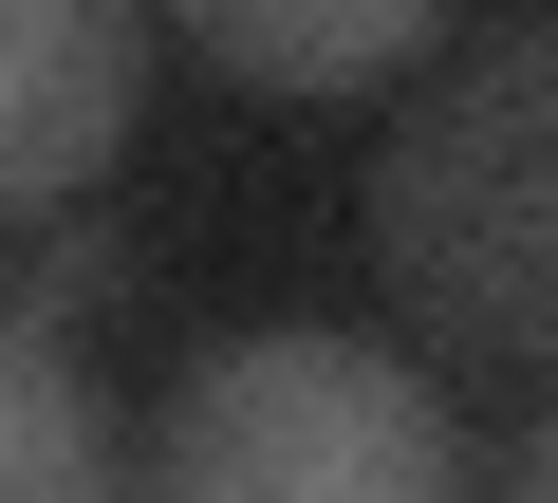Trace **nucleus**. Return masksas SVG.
Wrapping results in <instances>:
<instances>
[{
    "mask_svg": "<svg viewBox=\"0 0 558 503\" xmlns=\"http://www.w3.org/2000/svg\"><path fill=\"white\" fill-rule=\"evenodd\" d=\"M205 57L223 75H279V94H336V75L428 57V0H205Z\"/></svg>",
    "mask_w": 558,
    "mask_h": 503,
    "instance_id": "4",
    "label": "nucleus"
},
{
    "mask_svg": "<svg viewBox=\"0 0 558 503\" xmlns=\"http://www.w3.org/2000/svg\"><path fill=\"white\" fill-rule=\"evenodd\" d=\"M0 503H112V429L38 318H0Z\"/></svg>",
    "mask_w": 558,
    "mask_h": 503,
    "instance_id": "5",
    "label": "nucleus"
},
{
    "mask_svg": "<svg viewBox=\"0 0 558 503\" xmlns=\"http://www.w3.org/2000/svg\"><path fill=\"white\" fill-rule=\"evenodd\" d=\"M149 503H465V447L373 336H223L149 410Z\"/></svg>",
    "mask_w": 558,
    "mask_h": 503,
    "instance_id": "2",
    "label": "nucleus"
},
{
    "mask_svg": "<svg viewBox=\"0 0 558 503\" xmlns=\"http://www.w3.org/2000/svg\"><path fill=\"white\" fill-rule=\"evenodd\" d=\"M112 280H131V242H112V224H57L38 262H20V318H75V299H112Z\"/></svg>",
    "mask_w": 558,
    "mask_h": 503,
    "instance_id": "6",
    "label": "nucleus"
},
{
    "mask_svg": "<svg viewBox=\"0 0 558 503\" xmlns=\"http://www.w3.org/2000/svg\"><path fill=\"white\" fill-rule=\"evenodd\" d=\"M502 503H558V429H539V447H521V484H502Z\"/></svg>",
    "mask_w": 558,
    "mask_h": 503,
    "instance_id": "7",
    "label": "nucleus"
},
{
    "mask_svg": "<svg viewBox=\"0 0 558 503\" xmlns=\"http://www.w3.org/2000/svg\"><path fill=\"white\" fill-rule=\"evenodd\" d=\"M131 94H149V38L112 0H0V224L94 187L131 149Z\"/></svg>",
    "mask_w": 558,
    "mask_h": 503,
    "instance_id": "3",
    "label": "nucleus"
},
{
    "mask_svg": "<svg viewBox=\"0 0 558 503\" xmlns=\"http://www.w3.org/2000/svg\"><path fill=\"white\" fill-rule=\"evenodd\" d=\"M373 262L410 318L484 355H558V20L428 57V94L373 149Z\"/></svg>",
    "mask_w": 558,
    "mask_h": 503,
    "instance_id": "1",
    "label": "nucleus"
}]
</instances>
